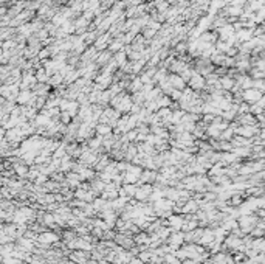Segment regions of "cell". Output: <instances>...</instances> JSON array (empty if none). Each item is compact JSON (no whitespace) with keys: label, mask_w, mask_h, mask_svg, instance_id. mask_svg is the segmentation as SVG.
<instances>
[{"label":"cell","mask_w":265,"mask_h":264,"mask_svg":"<svg viewBox=\"0 0 265 264\" xmlns=\"http://www.w3.org/2000/svg\"><path fill=\"white\" fill-rule=\"evenodd\" d=\"M243 98H245L247 101L256 103V101H259V100L262 98V95H260V92L256 90V89H247V90L243 92Z\"/></svg>","instance_id":"obj_1"},{"label":"cell","mask_w":265,"mask_h":264,"mask_svg":"<svg viewBox=\"0 0 265 264\" xmlns=\"http://www.w3.org/2000/svg\"><path fill=\"white\" fill-rule=\"evenodd\" d=\"M203 84H205V79H203L200 75L191 76V86H192L194 89H200V87H203Z\"/></svg>","instance_id":"obj_2"},{"label":"cell","mask_w":265,"mask_h":264,"mask_svg":"<svg viewBox=\"0 0 265 264\" xmlns=\"http://www.w3.org/2000/svg\"><path fill=\"white\" fill-rule=\"evenodd\" d=\"M169 81H171V84L174 86L175 89H183V86H184L183 84V78H180V76H172Z\"/></svg>","instance_id":"obj_3"},{"label":"cell","mask_w":265,"mask_h":264,"mask_svg":"<svg viewBox=\"0 0 265 264\" xmlns=\"http://www.w3.org/2000/svg\"><path fill=\"white\" fill-rule=\"evenodd\" d=\"M222 87L223 89H231L233 87V79L231 78H223L222 79Z\"/></svg>","instance_id":"obj_4"},{"label":"cell","mask_w":265,"mask_h":264,"mask_svg":"<svg viewBox=\"0 0 265 264\" xmlns=\"http://www.w3.org/2000/svg\"><path fill=\"white\" fill-rule=\"evenodd\" d=\"M98 130H99V134H109V127H98Z\"/></svg>","instance_id":"obj_5"}]
</instances>
